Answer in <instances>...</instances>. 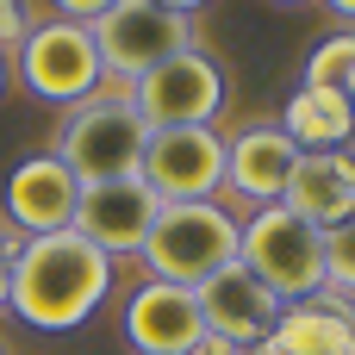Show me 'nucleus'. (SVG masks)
<instances>
[{
  "label": "nucleus",
  "mask_w": 355,
  "mask_h": 355,
  "mask_svg": "<svg viewBox=\"0 0 355 355\" xmlns=\"http://www.w3.org/2000/svg\"><path fill=\"white\" fill-rule=\"evenodd\" d=\"M106 293H112V256H100L87 237H75V231L19 237L6 306L31 331H75V324H87Z\"/></svg>",
  "instance_id": "nucleus-1"
},
{
  "label": "nucleus",
  "mask_w": 355,
  "mask_h": 355,
  "mask_svg": "<svg viewBox=\"0 0 355 355\" xmlns=\"http://www.w3.org/2000/svg\"><path fill=\"white\" fill-rule=\"evenodd\" d=\"M144 144H150V125L131 100V87H100L87 94L81 106L62 112V131H56V162L94 187V181H119V175H137L144 168Z\"/></svg>",
  "instance_id": "nucleus-2"
},
{
  "label": "nucleus",
  "mask_w": 355,
  "mask_h": 355,
  "mask_svg": "<svg viewBox=\"0 0 355 355\" xmlns=\"http://www.w3.org/2000/svg\"><path fill=\"white\" fill-rule=\"evenodd\" d=\"M237 237H243V218L225 200L162 206L156 225H150V237H144V268H150V281H168V287L193 293L225 262H237Z\"/></svg>",
  "instance_id": "nucleus-3"
},
{
  "label": "nucleus",
  "mask_w": 355,
  "mask_h": 355,
  "mask_svg": "<svg viewBox=\"0 0 355 355\" xmlns=\"http://www.w3.org/2000/svg\"><path fill=\"white\" fill-rule=\"evenodd\" d=\"M237 262H243L281 306L324 293V231L306 225V218L287 212V206H262V212L243 218Z\"/></svg>",
  "instance_id": "nucleus-4"
},
{
  "label": "nucleus",
  "mask_w": 355,
  "mask_h": 355,
  "mask_svg": "<svg viewBox=\"0 0 355 355\" xmlns=\"http://www.w3.org/2000/svg\"><path fill=\"white\" fill-rule=\"evenodd\" d=\"M87 31H94V50H100L106 81H119V87H131L150 69H162L168 56L193 50V19L187 12H168L156 0H112Z\"/></svg>",
  "instance_id": "nucleus-5"
},
{
  "label": "nucleus",
  "mask_w": 355,
  "mask_h": 355,
  "mask_svg": "<svg viewBox=\"0 0 355 355\" xmlns=\"http://www.w3.org/2000/svg\"><path fill=\"white\" fill-rule=\"evenodd\" d=\"M12 62H19V81H25L44 106H62V112L106 87V69H100L94 31L75 25V19H37V25L19 37Z\"/></svg>",
  "instance_id": "nucleus-6"
},
{
  "label": "nucleus",
  "mask_w": 355,
  "mask_h": 355,
  "mask_svg": "<svg viewBox=\"0 0 355 355\" xmlns=\"http://www.w3.org/2000/svg\"><path fill=\"white\" fill-rule=\"evenodd\" d=\"M144 187L162 206H187V200H218L225 193V137L212 125H168L150 131L144 144Z\"/></svg>",
  "instance_id": "nucleus-7"
},
{
  "label": "nucleus",
  "mask_w": 355,
  "mask_h": 355,
  "mask_svg": "<svg viewBox=\"0 0 355 355\" xmlns=\"http://www.w3.org/2000/svg\"><path fill=\"white\" fill-rule=\"evenodd\" d=\"M131 100H137V112H144L150 131L212 125V112H225V69L193 44V50L168 56L162 69H150L144 81H131Z\"/></svg>",
  "instance_id": "nucleus-8"
},
{
  "label": "nucleus",
  "mask_w": 355,
  "mask_h": 355,
  "mask_svg": "<svg viewBox=\"0 0 355 355\" xmlns=\"http://www.w3.org/2000/svg\"><path fill=\"white\" fill-rule=\"evenodd\" d=\"M300 162V144L281 131V125H250L237 137H225V206L237 218L262 212V206H281L287 193V175Z\"/></svg>",
  "instance_id": "nucleus-9"
},
{
  "label": "nucleus",
  "mask_w": 355,
  "mask_h": 355,
  "mask_svg": "<svg viewBox=\"0 0 355 355\" xmlns=\"http://www.w3.org/2000/svg\"><path fill=\"white\" fill-rule=\"evenodd\" d=\"M162 200L144 187V175H119V181H94L75 200V237H87L100 256H144V237L156 225Z\"/></svg>",
  "instance_id": "nucleus-10"
},
{
  "label": "nucleus",
  "mask_w": 355,
  "mask_h": 355,
  "mask_svg": "<svg viewBox=\"0 0 355 355\" xmlns=\"http://www.w3.org/2000/svg\"><path fill=\"white\" fill-rule=\"evenodd\" d=\"M6 218H12V237H56L75 225V200H81V181L56 162V150H37L25 162H12L6 175Z\"/></svg>",
  "instance_id": "nucleus-11"
},
{
  "label": "nucleus",
  "mask_w": 355,
  "mask_h": 355,
  "mask_svg": "<svg viewBox=\"0 0 355 355\" xmlns=\"http://www.w3.org/2000/svg\"><path fill=\"white\" fill-rule=\"evenodd\" d=\"M193 306H200L206 331L225 337V343H237V349H256V343L275 331V318H281V300H275L243 262H225L212 281H200V287H193Z\"/></svg>",
  "instance_id": "nucleus-12"
},
{
  "label": "nucleus",
  "mask_w": 355,
  "mask_h": 355,
  "mask_svg": "<svg viewBox=\"0 0 355 355\" xmlns=\"http://www.w3.org/2000/svg\"><path fill=\"white\" fill-rule=\"evenodd\" d=\"M200 337H206V318H200V306H193L187 287L144 281L125 300V343L137 355H193Z\"/></svg>",
  "instance_id": "nucleus-13"
},
{
  "label": "nucleus",
  "mask_w": 355,
  "mask_h": 355,
  "mask_svg": "<svg viewBox=\"0 0 355 355\" xmlns=\"http://www.w3.org/2000/svg\"><path fill=\"white\" fill-rule=\"evenodd\" d=\"M250 355H355V300L343 293H312L281 306L275 331L256 343Z\"/></svg>",
  "instance_id": "nucleus-14"
},
{
  "label": "nucleus",
  "mask_w": 355,
  "mask_h": 355,
  "mask_svg": "<svg viewBox=\"0 0 355 355\" xmlns=\"http://www.w3.org/2000/svg\"><path fill=\"white\" fill-rule=\"evenodd\" d=\"M281 206L300 212V218L318 225V231L343 225V218L355 212V175H349V162H343V150H300Z\"/></svg>",
  "instance_id": "nucleus-15"
},
{
  "label": "nucleus",
  "mask_w": 355,
  "mask_h": 355,
  "mask_svg": "<svg viewBox=\"0 0 355 355\" xmlns=\"http://www.w3.org/2000/svg\"><path fill=\"white\" fill-rule=\"evenodd\" d=\"M281 131H287L300 150H343L355 137V106H349L343 87H306V81H300V94L287 100Z\"/></svg>",
  "instance_id": "nucleus-16"
},
{
  "label": "nucleus",
  "mask_w": 355,
  "mask_h": 355,
  "mask_svg": "<svg viewBox=\"0 0 355 355\" xmlns=\"http://www.w3.org/2000/svg\"><path fill=\"white\" fill-rule=\"evenodd\" d=\"M349 69H355V31H331L306 56V87H343Z\"/></svg>",
  "instance_id": "nucleus-17"
},
{
  "label": "nucleus",
  "mask_w": 355,
  "mask_h": 355,
  "mask_svg": "<svg viewBox=\"0 0 355 355\" xmlns=\"http://www.w3.org/2000/svg\"><path fill=\"white\" fill-rule=\"evenodd\" d=\"M324 287L355 300V212L324 231Z\"/></svg>",
  "instance_id": "nucleus-18"
},
{
  "label": "nucleus",
  "mask_w": 355,
  "mask_h": 355,
  "mask_svg": "<svg viewBox=\"0 0 355 355\" xmlns=\"http://www.w3.org/2000/svg\"><path fill=\"white\" fill-rule=\"evenodd\" d=\"M31 31V12L25 0H0V50H19V37Z\"/></svg>",
  "instance_id": "nucleus-19"
},
{
  "label": "nucleus",
  "mask_w": 355,
  "mask_h": 355,
  "mask_svg": "<svg viewBox=\"0 0 355 355\" xmlns=\"http://www.w3.org/2000/svg\"><path fill=\"white\" fill-rule=\"evenodd\" d=\"M50 6H56V19H75V25H94V19H100V12H106L112 0H50Z\"/></svg>",
  "instance_id": "nucleus-20"
},
{
  "label": "nucleus",
  "mask_w": 355,
  "mask_h": 355,
  "mask_svg": "<svg viewBox=\"0 0 355 355\" xmlns=\"http://www.w3.org/2000/svg\"><path fill=\"white\" fill-rule=\"evenodd\" d=\"M12 256H19V237L0 225V306H6V293H12Z\"/></svg>",
  "instance_id": "nucleus-21"
},
{
  "label": "nucleus",
  "mask_w": 355,
  "mask_h": 355,
  "mask_svg": "<svg viewBox=\"0 0 355 355\" xmlns=\"http://www.w3.org/2000/svg\"><path fill=\"white\" fill-rule=\"evenodd\" d=\"M193 355H250V349H237V343H225V337H212V331H206V337L193 343Z\"/></svg>",
  "instance_id": "nucleus-22"
},
{
  "label": "nucleus",
  "mask_w": 355,
  "mask_h": 355,
  "mask_svg": "<svg viewBox=\"0 0 355 355\" xmlns=\"http://www.w3.org/2000/svg\"><path fill=\"white\" fill-rule=\"evenodd\" d=\"M156 6H168V12H187V19H193V12H200L206 0H156Z\"/></svg>",
  "instance_id": "nucleus-23"
},
{
  "label": "nucleus",
  "mask_w": 355,
  "mask_h": 355,
  "mask_svg": "<svg viewBox=\"0 0 355 355\" xmlns=\"http://www.w3.org/2000/svg\"><path fill=\"white\" fill-rule=\"evenodd\" d=\"M6 81H12V56L0 50V94H6Z\"/></svg>",
  "instance_id": "nucleus-24"
},
{
  "label": "nucleus",
  "mask_w": 355,
  "mask_h": 355,
  "mask_svg": "<svg viewBox=\"0 0 355 355\" xmlns=\"http://www.w3.org/2000/svg\"><path fill=\"white\" fill-rule=\"evenodd\" d=\"M331 12H343V19H355V0H324Z\"/></svg>",
  "instance_id": "nucleus-25"
},
{
  "label": "nucleus",
  "mask_w": 355,
  "mask_h": 355,
  "mask_svg": "<svg viewBox=\"0 0 355 355\" xmlns=\"http://www.w3.org/2000/svg\"><path fill=\"white\" fill-rule=\"evenodd\" d=\"M343 162H349V175H355V137H349V144H343Z\"/></svg>",
  "instance_id": "nucleus-26"
},
{
  "label": "nucleus",
  "mask_w": 355,
  "mask_h": 355,
  "mask_svg": "<svg viewBox=\"0 0 355 355\" xmlns=\"http://www.w3.org/2000/svg\"><path fill=\"white\" fill-rule=\"evenodd\" d=\"M343 94H349V106H355V69H349V81H343Z\"/></svg>",
  "instance_id": "nucleus-27"
},
{
  "label": "nucleus",
  "mask_w": 355,
  "mask_h": 355,
  "mask_svg": "<svg viewBox=\"0 0 355 355\" xmlns=\"http://www.w3.org/2000/svg\"><path fill=\"white\" fill-rule=\"evenodd\" d=\"M281 6H293V0H281Z\"/></svg>",
  "instance_id": "nucleus-28"
},
{
  "label": "nucleus",
  "mask_w": 355,
  "mask_h": 355,
  "mask_svg": "<svg viewBox=\"0 0 355 355\" xmlns=\"http://www.w3.org/2000/svg\"><path fill=\"white\" fill-rule=\"evenodd\" d=\"M0 355H6V349H0Z\"/></svg>",
  "instance_id": "nucleus-29"
}]
</instances>
